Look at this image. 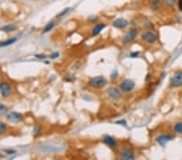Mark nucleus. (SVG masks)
I'll list each match as a JSON object with an SVG mask.
<instances>
[{"label":"nucleus","mask_w":182,"mask_h":160,"mask_svg":"<svg viewBox=\"0 0 182 160\" xmlns=\"http://www.w3.org/2000/svg\"><path fill=\"white\" fill-rule=\"evenodd\" d=\"M74 79H73V78H72V77H71V76H70V75H66L65 76V80H66V81H67V82H72L74 80Z\"/></svg>","instance_id":"obj_25"},{"label":"nucleus","mask_w":182,"mask_h":160,"mask_svg":"<svg viewBox=\"0 0 182 160\" xmlns=\"http://www.w3.org/2000/svg\"><path fill=\"white\" fill-rule=\"evenodd\" d=\"M162 3L160 0H152L151 3V7L154 11H157L161 7Z\"/></svg>","instance_id":"obj_16"},{"label":"nucleus","mask_w":182,"mask_h":160,"mask_svg":"<svg viewBox=\"0 0 182 160\" xmlns=\"http://www.w3.org/2000/svg\"><path fill=\"white\" fill-rule=\"evenodd\" d=\"M58 57H59V53H58V52L53 53H52L51 56H50L51 59H56V58H58Z\"/></svg>","instance_id":"obj_23"},{"label":"nucleus","mask_w":182,"mask_h":160,"mask_svg":"<svg viewBox=\"0 0 182 160\" xmlns=\"http://www.w3.org/2000/svg\"><path fill=\"white\" fill-rule=\"evenodd\" d=\"M170 86L172 87H179L182 86V70H178L174 74L170 80Z\"/></svg>","instance_id":"obj_3"},{"label":"nucleus","mask_w":182,"mask_h":160,"mask_svg":"<svg viewBox=\"0 0 182 160\" xmlns=\"http://www.w3.org/2000/svg\"><path fill=\"white\" fill-rule=\"evenodd\" d=\"M12 92V87L7 82H2L0 83V94L3 98H7Z\"/></svg>","instance_id":"obj_2"},{"label":"nucleus","mask_w":182,"mask_h":160,"mask_svg":"<svg viewBox=\"0 0 182 160\" xmlns=\"http://www.w3.org/2000/svg\"><path fill=\"white\" fill-rule=\"evenodd\" d=\"M7 129V126L5 123H3V121H0V134H4Z\"/></svg>","instance_id":"obj_20"},{"label":"nucleus","mask_w":182,"mask_h":160,"mask_svg":"<svg viewBox=\"0 0 182 160\" xmlns=\"http://www.w3.org/2000/svg\"><path fill=\"white\" fill-rule=\"evenodd\" d=\"M70 10H71V7H67V8L64 9L63 11H62V12H60V13H58V14L57 15V16H56V17L60 18V17H62V16H64L65 15H67L68 12H70Z\"/></svg>","instance_id":"obj_21"},{"label":"nucleus","mask_w":182,"mask_h":160,"mask_svg":"<svg viewBox=\"0 0 182 160\" xmlns=\"http://www.w3.org/2000/svg\"><path fill=\"white\" fill-rule=\"evenodd\" d=\"M129 24V22L124 19V18H119V19H117L113 23V25L114 28L118 29H124L126 28Z\"/></svg>","instance_id":"obj_10"},{"label":"nucleus","mask_w":182,"mask_h":160,"mask_svg":"<svg viewBox=\"0 0 182 160\" xmlns=\"http://www.w3.org/2000/svg\"><path fill=\"white\" fill-rule=\"evenodd\" d=\"M118 71H116V70H114V71L113 72V74H112V75H111V79H117V78H118Z\"/></svg>","instance_id":"obj_24"},{"label":"nucleus","mask_w":182,"mask_h":160,"mask_svg":"<svg viewBox=\"0 0 182 160\" xmlns=\"http://www.w3.org/2000/svg\"><path fill=\"white\" fill-rule=\"evenodd\" d=\"M88 84L95 89H101L107 86L108 81L103 76H96L94 78H91L88 82Z\"/></svg>","instance_id":"obj_1"},{"label":"nucleus","mask_w":182,"mask_h":160,"mask_svg":"<svg viewBox=\"0 0 182 160\" xmlns=\"http://www.w3.org/2000/svg\"><path fill=\"white\" fill-rule=\"evenodd\" d=\"M104 142L111 148H115L117 146V141L115 140L114 137H113L110 135L104 136Z\"/></svg>","instance_id":"obj_12"},{"label":"nucleus","mask_w":182,"mask_h":160,"mask_svg":"<svg viewBox=\"0 0 182 160\" xmlns=\"http://www.w3.org/2000/svg\"><path fill=\"white\" fill-rule=\"evenodd\" d=\"M16 41H17V38L16 37L10 38V39L7 40V41H3V42H0V47H6V46H9V45H12V44L15 43Z\"/></svg>","instance_id":"obj_15"},{"label":"nucleus","mask_w":182,"mask_h":160,"mask_svg":"<svg viewBox=\"0 0 182 160\" xmlns=\"http://www.w3.org/2000/svg\"><path fill=\"white\" fill-rule=\"evenodd\" d=\"M7 119L10 122L16 124L23 121V115L17 112H10L7 115Z\"/></svg>","instance_id":"obj_5"},{"label":"nucleus","mask_w":182,"mask_h":160,"mask_svg":"<svg viewBox=\"0 0 182 160\" xmlns=\"http://www.w3.org/2000/svg\"><path fill=\"white\" fill-rule=\"evenodd\" d=\"M106 93H107V95H108L109 98H111V99H119L121 97V92L120 90L118 89L117 87H109V88H108Z\"/></svg>","instance_id":"obj_7"},{"label":"nucleus","mask_w":182,"mask_h":160,"mask_svg":"<svg viewBox=\"0 0 182 160\" xmlns=\"http://www.w3.org/2000/svg\"><path fill=\"white\" fill-rule=\"evenodd\" d=\"M54 28V23L53 22H50L45 26V28H44V32H50L51 30H53V28Z\"/></svg>","instance_id":"obj_19"},{"label":"nucleus","mask_w":182,"mask_h":160,"mask_svg":"<svg viewBox=\"0 0 182 160\" xmlns=\"http://www.w3.org/2000/svg\"><path fill=\"white\" fill-rule=\"evenodd\" d=\"M105 27L106 24L104 23H100L96 24V25L93 28V29H92V32H91L92 36H93V37H96V36L99 35L100 32H101V31H102Z\"/></svg>","instance_id":"obj_13"},{"label":"nucleus","mask_w":182,"mask_h":160,"mask_svg":"<svg viewBox=\"0 0 182 160\" xmlns=\"http://www.w3.org/2000/svg\"><path fill=\"white\" fill-rule=\"evenodd\" d=\"M120 159L125 160H132L134 159L133 149L130 147H125L120 152Z\"/></svg>","instance_id":"obj_6"},{"label":"nucleus","mask_w":182,"mask_h":160,"mask_svg":"<svg viewBox=\"0 0 182 160\" xmlns=\"http://www.w3.org/2000/svg\"><path fill=\"white\" fill-rule=\"evenodd\" d=\"M138 55H139V52H134L130 53V56H131L132 58H137Z\"/></svg>","instance_id":"obj_28"},{"label":"nucleus","mask_w":182,"mask_h":160,"mask_svg":"<svg viewBox=\"0 0 182 160\" xmlns=\"http://www.w3.org/2000/svg\"><path fill=\"white\" fill-rule=\"evenodd\" d=\"M35 57L37 58H40V59H44V58H46V56L44 55V54H36Z\"/></svg>","instance_id":"obj_27"},{"label":"nucleus","mask_w":182,"mask_h":160,"mask_svg":"<svg viewBox=\"0 0 182 160\" xmlns=\"http://www.w3.org/2000/svg\"><path fill=\"white\" fill-rule=\"evenodd\" d=\"M116 123L118 124V125H126V121H125V120H121V121H117Z\"/></svg>","instance_id":"obj_26"},{"label":"nucleus","mask_w":182,"mask_h":160,"mask_svg":"<svg viewBox=\"0 0 182 160\" xmlns=\"http://www.w3.org/2000/svg\"><path fill=\"white\" fill-rule=\"evenodd\" d=\"M17 28V26L15 24H8V25H5L3 28H1L0 30L5 32H12L13 31H15Z\"/></svg>","instance_id":"obj_14"},{"label":"nucleus","mask_w":182,"mask_h":160,"mask_svg":"<svg viewBox=\"0 0 182 160\" xmlns=\"http://www.w3.org/2000/svg\"><path fill=\"white\" fill-rule=\"evenodd\" d=\"M174 131L177 134H182V121L176 123L174 125Z\"/></svg>","instance_id":"obj_18"},{"label":"nucleus","mask_w":182,"mask_h":160,"mask_svg":"<svg viewBox=\"0 0 182 160\" xmlns=\"http://www.w3.org/2000/svg\"><path fill=\"white\" fill-rule=\"evenodd\" d=\"M173 138L172 136L171 135H167V134H163V135H159L157 138H156V142L159 143V145H160L161 146H164L169 141Z\"/></svg>","instance_id":"obj_11"},{"label":"nucleus","mask_w":182,"mask_h":160,"mask_svg":"<svg viewBox=\"0 0 182 160\" xmlns=\"http://www.w3.org/2000/svg\"><path fill=\"white\" fill-rule=\"evenodd\" d=\"M178 7H179L180 11L182 12V0H179V2H178Z\"/></svg>","instance_id":"obj_29"},{"label":"nucleus","mask_w":182,"mask_h":160,"mask_svg":"<svg viewBox=\"0 0 182 160\" xmlns=\"http://www.w3.org/2000/svg\"><path fill=\"white\" fill-rule=\"evenodd\" d=\"M137 35H138V30L136 28L131 29L130 31L127 32L123 37V42L125 44H128L129 42H131V41L134 40Z\"/></svg>","instance_id":"obj_9"},{"label":"nucleus","mask_w":182,"mask_h":160,"mask_svg":"<svg viewBox=\"0 0 182 160\" xmlns=\"http://www.w3.org/2000/svg\"><path fill=\"white\" fill-rule=\"evenodd\" d=\"M165 3L167 4V6L169 7H172L176 4V0H164Z\"/></svg>","instance_id":"obj_22"},{"label":"nucleus","mask_w":182,"mask_h":160,"mask_svg":"<svg viewBox=\"0 0 182 160\" xmlns=\"http://www.w3.org/2000/svg\"><path fill=\"white\" fill-rule=\"evenodd\" d=\"M6 151L7 152V154H15V151H10V150H7Z\"/></svg>","instance_id":"obj_30"},{"label":"nucleus","mask_w":182,"mask_h":160,"mask_svg":"<svg viewBox=\"0 0 182 160\" xmlns=\"http://www.w3.org/2000/svg\"><path fill=\"white\" fill-rule=\"evenodd\" d=\"M8 112V108L3 104H0V116H3L5 114H7Z\"/></svg>","instance_id":"obj_17"},{"label":"nucleus","mask_w":182,"mask_h":160,"mask_svg":"<svg viewBox=\"0 0 182 160\" xmlns=\"http://www.w3.org/2000/svg\"><path fill=\"white\" fill-rule=\"evenodd\" d=\"M0 156H2V155H1V154H0ZM2 157H3V156H2Z\"/></svg>","instance_id":"obj_31"},{"label":"nucleus","mask_w":182,"mask_h":160,"mask_svg":"<svg viewBox=\"0 0 182 160\" xmlns=\"http://www.w3.org/2000/svg\"><path fill=\"white\" fill-rule=\"evenodd\" d=\"M142 39L147 43H154L157 39L156 35L151 31H146L142 34Z\"/></svg>","instance_id":"obj_8"},{"label":"nucleus","mask_w":182,"mask_h":160,"mask_svg":"<svg viewBox=\"0 0 182 160\" xmlns=\"http://www.w3.org/2000/svg\"><path fill=\"white\" fill-rule=\"evenodd\" d=\"M135 87V83L132 79H125L120 84V90L123 92H129L134 90Z\"/></svg>","instance_id":"obj_4"}]
</instances>
